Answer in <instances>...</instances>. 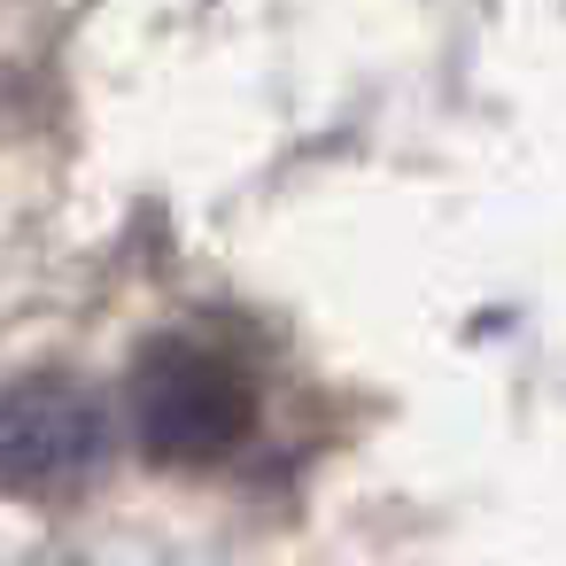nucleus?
<instances>
[{"label":"nucleus","instance_id":"f03ea898","mask_svg":"<svg viewBox=\"0 0 566 566\" xmlns=\"http://www.w3.org/2000/svg\"><path fill=\"white\" fill-rule=\"evenodd\" d=\"M109 450L102 396L78 373H24L0 388V489L9 496H63Z\"/></svg>","mask_w":566,"mask_h":566},{"label":"nucleus","instance_id":"f257e3e1","mask_svg":"<svg viewBox=\"0 0 566 566\" xmlns=\"http://www.w3.org/2000/svg\"><path fill=\"white\" fill-rule=\"evenodd\" d=\"M256 388L226 349L156 342L133 365V434L156 465H218L249 442Z\"/></svg>","mask_w":566,"mask_h":566}]
</instances>
